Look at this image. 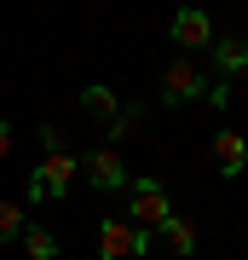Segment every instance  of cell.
<instances>
[{
  "instance_id": "cell-1",
  "label": "cell",
  "mask_w": 248,
  "mask_h": 260,
  "mask_svg": "<svg viewBox=\"0 0 248 260\" xmlns=\"http://www.w3.org/2000/svg\"><path fill=\"white\" fill-rule=\"evenodd\" d=\"M127 220L138 232H162V225L173 220V203H167L162 179H127Z\"/></svg>"
},
{
  "instance_id": "cell-2",
  "label": "cell",
  "mask_w": 248,
  "mask_h": 260,
  "mask_svg": "<svg viewBox=\"0 0 248 260\" xmlns=\"http://www.w3.org/2000/svg\"><path fill=\"white\" fill-rule=\"evenodd\" d=\"M75 174H81V162L69 156V150H46L41 168H35V179H29V197L35 203H46V197H64L75 185Z\"/></svg>"
},
{
  "instance_id": "cell-3",
  "label": "cell",
  "mask_w": 248,
  "mask_h": 260,
  "mask_svg": "<svg viewBox=\"0 0 248 260\" xmlns=\"http://www.w3.org/2000/svg\"><path fill=\"white\" fill-rule=\"evenodd\" d=\"M208 93V75H202V64L196 58H173V64L162 70V104H191V99H202Z\"/></svg>"
},
{
  "instance_id": "cell-4",
  "label": "cell",
  "mask_w": 248,
  "mask_h": 260,
  "mask_svg": "<svg viewBox=\"0 0 248 260\" xmlns=\"http://www.w3.org/2000/svg\"><path fill=\"white\" fill-rule=\"evenodd\" d=\"M150 249V232H138L133 220H104L98 225V254L104 260H138Z\"/></svg>"
},
{
  "instance_id": "cell-5",
  "label": "cell",
  "mask_w": 248,
  "mask_h": 260,
  "mask_svg": "<svg viewBox=\"0 0 248 260\" xmlns=\"http://www.w3.org/2000/svg\"><path fill=\"white\" fill-rule=\"evenodd\" d=\"M81 168H87V179H92L98 191H127V179H133L127 162H121V150H110V145H98Z\"/></svg>"
},
{
  "instance_id": "cell-6",
  "label": "cell",
  "mask_w": 248,
  "mask_h": 260,
  "mask_svg": "<svg viewBox=\"0 0 248 260\" xmlns=\"http://www.w3.org/2000/svg\"><path fill=\"white\" fill-rule=\"evenodd\" d=\"M208 156H214V168H220L225 179H237V174H248V139L237 127H225V133H214V145H208Z\"/></svg>"
},
{
  "instance_id": "cell-7",
  "label": "cell",
  "mask_w": 248,
  "mask_h": 260,
  "mask_svg": "<svg viewBox=\"0 0 248 260\" xmlns=\"http://www.w3.org/2000/svg\"><path fill=\"white\" fill-rule=\"evenodd\" d=\"M173 41L179 47H214V18L208 12H179L173 18Z\"/></svg>"
},
{
  "instance_id": "cell-8",
  "label": "cell",
  "mask_w": 248,
  "mask_h": 260,
  "mask_svg": "<svg viewBox=\"0 0 248 260\" xmlns=\"http://www.w3.org/2000/svg\"><path fill=\"white\" fill-rule=\"evenodd\" d=\"M81 104H87V116H92V121H104V127H110V121L121 116V99H116V93H110V87H104V81L81 87Z\"/></svg>"
},
{
  "instance_id": "cell-9",
  "label": "cell",
  "mask_w": 248,
  "mask_h": 260,
  "mask_svg": "<svg viewBox=\"0 0 248 260\" xmlns=\"http://www.w3.org/2000/svg\"><path fill=\"white\" fill-rule=\"evenodd\" d=\"M214 64H220V75H248V41H237V35L214 41Z\"/></svg>"
},
{
  "instance_id": "cell-10",
  "label": "cell",
  "mask_w": 248,
  "mask_h": 260,
  "mask_svg": "<svg viewBox=\"0 0 248 260\" xmlns=\"http://www.w3.org/2000/svg\"><path fill=\"white\" fill-rule=\"evenodd\" d=\"M162 243H167L173 254H196V225L185 220V214H173V220L162 225Z\"/></svg>"
},
{
  "instance_id": "cell-11",
  "label": "cell",
  "mask_w": 248,
  "mask_h": 260,
  "mask_svg": "<svg viewBox=\"0 0 248 260\" xmlns=\"http://www.w3.org/2000/svg\"><path fill=\"white\" fill-rule=\"evenodd\" d=\"M23 254L29 260H58V237L46 225H23Z\"/></svg>"
},
{
  "instance_id": "cell-12",
  "label": "cell",
  "mask_w": 248,
  "mask_h": 260,
  "mask_svg": "<svg viewBox=\"0 0 248 260\" xmlns=\"http://www.w3.org/2000/svg\"><path fill=\"white\" fill-rule=\"evenodd\" d=\"M23 225H29V220H23V208H18V203H6V197H0V243H12V237L23 232Z\"/></svg>"
},
{
  "instance_id": "cell-13",
  "label": "cell",
  "mask_w": 248,
  "mask_h": 260,
  "mask_svg": "<svg viewBox=\"0 0 248 260\" xmlns=\"http://www.w3.org/2000/svg\"><path fill=\"white\" fill-rule=\"evenodd\" d=\"M133 127H138V110H121V116L110 121V139H127Z\"/></svg>"
},
{
  "instance_id": "cell-14",
  "label": "cell",
  "mask_w": 248,
  "mask_h": 260,
  "mask_svg": "<svg viewBox=\"0 0 248 260\" xmlns=\"http://www.w3.org/2000/svg\"><path fill=\"white\" fill-rule=\"evenodd\" d=\"M208 104H214V110H225V104H231V87H225V81H208Z\"/></svg>"
},
{
  "instance_id": "cell-15",
  "label": "cell",
  "mask_w": 248,
  "mask_h": 260,
  "mask_svg": "<svg viewBox=\"0 0 248 260\" xmlns=\"http://www.w3.org/2000/svg\"><path fill=\"white\" fill-rule=\"evenodd\" d=\"M6 156H12V127L0 121V162H6Z\"/></svg>"
}]
</instances>
